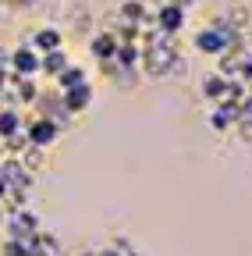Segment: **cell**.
Masks as SVG:
<instances>
[{"label": "cell", "instance_id": "obj_3", "mask_svg": "<svg viewBox=\"0 0 252 256\" xmlns=\"http://www.w3.org/2000/svg\"><path fill=\"white\" fill-rule=\"evenodd\" d=\"M36 72H39V54L28 46V43L18 46V50L11 54V75H14V78H32Z\"/></svg>", "mask_w": 252, "mask_h": 256}, {"label": "cell", "instance_id": "obj_1", "mask_svg": "<svg viewBox=\"0 0 252 256\" xmlns=\"http://www.w3.org/2000/svg\"><path fill=\"white\" fill-rule=\"evenodd\" d=\"M235 43H238V40H235L220 22H213V25H206V28L196 32V50H199V54H210V57H224Z\"/></svg>", "mask_w": 252, "mask_h": 256}, {"label": "cell", "instance_id": "obj_10", "mask_svg": "<svg viewBox=\"0 0 252 256\" xmlns=\"http://www.w3.org/2000/svg\"><path fill=\"white\" fill-rule=\"evenodd\" d=\"M68 68V54L64 50H53V54H43L39 57V72H46V75H60V72H64Z\"/></svg>", "mask_w": 252, "mask_h": 256}, {"label": "cell", "instance_id": "obj_9", "mask_svg": "<svg viewBox=\"0 0 252 256\" xmlns=\"http://www.w3.org/2000/svg\"><path fill=\"white\" fill-rule=\"evenodd\" d=\"M78 86H85V68H78V64H68V68L57 75V89L68 92V89H78Z\"/></svg>", "mask_w": 252, "mask_h": 256}, {"label": "cell", "instance_id": "obj_5", "mask_svg": "<svg viewBox=\"0 0 252 256\" xmlns=\"http://www.w3.org/2000/svg\"><path fill=\"white\" fill-rule=\"evenodd\" d=\"M89 54L96 57V60H114V54H117V36L114 32H96L92 36V43H89Z\"/></svg>", "mask_w": 252, "mask_h": 256}, {"label": "cell", "instance_id": "obj_14", "mask_svg": "<svg viewBox=\"0 0 252 256\" xmlns=\"http://www.w3.org/2000/svg\"><path fill=\"white\" fill-rule=\"evenodd\" d=\"M0 224H4V206H0Z\"/></svg>", "mask_w": 252, "mask_h": 256}, {"label": "cell", "instance_id": "obj_6", "mask_svg": "<svg viewBox=\"0 0 252 256\" xmlns=\"http://www.w3.org/2000/svg\"><path fill=\"white\" fill-rule=\"evenodd\" d=\"M21 132H25V121H21V114H18L14 107L0 110V142H7V139H14V136H21Z\"/></svg>", "mask_w": 252, "mask_h": 256}, {"label": "cell", "instance_id": "obj_12", "mask_svg": "<svg viewBox=\"0 0 252 256\" xmlns=\"http://www.w3.org/2000/svg\"><path fill=\"white\" fill-rule=\"evenodd\" d=\"M96 256H124V252H121V249H117V246L110 242V246H103V249H96Z\"/></svg>", "mask_w": 252, "mask_h": 256}, {"label": "cell", "instance_id": "obj_7", "mask_svg": "<svg viewBox=\"0 0 252 256\" xmlns=\"http://www.w3.org/2000/svg\"><path fill=\"white\" fill-rule=\"evenodd\" d=\"M28 46H32L39 57H43V54H53V50H60V32H57V28H39Z\"/></svg>", "mask_w": 252, "mask_h": 256}, {"label": "cell", "instance_id": "obj_2", "mask_svg": "<svg viewBox=\"0 0 252 256\" xmlns=\"http://www.w3.org/2000/svg\"><path fill=\"white\" fill-rule=\"evenodd\" d=\"M57 136H60V128H57L50 118H36L32 124L25 128V139H28V146H36V150H46L50 142H57Z\"/></svg>", "mask_w": 252, "mask_h": 256}, {"label": "cell", "instance_id": "obj_8", "mask_svg": "<svg viewBox=\"0 0 252 256\" xmlns=\"http://www.w3.org/2000/svg\"><path fill=\"white\" fill-rule=\"evenodd\" d=\"M60 100H64L68 114H75V110H85V107H89V100H92V89H89V82H85V86H78V89H68V92H60Z\"/></svg>", "mask_w": 252, "mask_h": 256}, {"label": "cell", "instance_id": "obj_4", "mask_svg": "<svg viewBox=\"0 0 252 256\" xmlns=\"http://www.w3.org/2000/svg\"><path fill=\"white\" fill-rule=\"evenodd\" d=\"M153 22H156V28H160L164 36H174V32H181V25H185V11L174 8V4H160V11L153 14Z\"/></svg>", "mask_w": 252, "mask_h": 256}, {"label": "cell", "instance_id": "obj_13", "mask_svg": "<svg viewBox=\"0 0 252 256\" xmlns=\"http://www.w3.org/2000/svg\"><path fill=\"white\" fill-rule=\"evenodd\" d=\"M78 256H96V252H92V249H85V252H78Z\"/></svg>", "mask_w": 252, "mask_h": 256}, {"label": "cell", "instance_id": "obj_11", "mask_svg": "<svg viewBox=\"0 0 252 256\" xmlns=\"http://www.w3.org/2000/svg\"><path fill=\"white\" fill-rule=\"evenodd\" d=\"M235 128H238V139L242 142H252V121H238Z\"/></svg>", "mask_w": 252, "mask_h": 256}]
</instances>
